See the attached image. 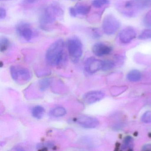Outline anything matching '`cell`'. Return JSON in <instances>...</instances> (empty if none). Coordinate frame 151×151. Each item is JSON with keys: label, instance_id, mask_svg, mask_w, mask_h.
Here are the masks:
<instances>
[{"label": "cell", "instance_id": "cell-1", "mask_svg": "<svg viewBox=\"0 0 151 151\" xmlns=\"http://www.w3.org/2000/svg\"><path fill=\"white\" fill-rule=\"evenodd\" d=\"M64 42L63 40L59 39L49 46L46 53L47 62L53 66L60 65L64 58Z\"/></svg>", "mask_w": 151, "mask_h": 151}, {"label": "cell", "instance_id": "cell-2", "mask_svg": "<svg viewBox=\"0 0 151 151\" xmlns=\"http://www.w3.org/2000/svg\"><path fill=\"white\" fill-rule=\"evenodd\" d=\"M151 7V0H128L124 2L121 12L127 17H133L139 11Z\"/></svg>", "mask_w": 151, "mask_h": 151}, {"label": "cell", "instance_id": "cell-3", "mask_svg": "<svg viewBox=\"0 0 151 151\" xmlns=\"http://www.w3.org/2000/svg\"><path fill=\"white\" fill-rule=\"evenodd\" d=\"M64 14L63 9L57 3H53L45 9L40 18V22L43 29H47L52 24L57 18L62 17Z\"/></svg>", "mask_w": 151, "mask_h": 151}, {"label": "cell", "instance_id": "cell-4", "mask_svg": "<svg viewBox=\"0 0 151 151\" xmlns=\"http://www.w3.org/2000/svg\"><path fill=\"white\" fill-rule=\"evenodd\" d=\"M68 52L70 58L74 62L79 60L83 52V44L81 40L76 37L69 39L67 41Z\"/></svg>", "mask_w": 151, "mask_h": 151}, {"label": "cell", "instance_id": "cell-5", "mask_svg": "<svg viewBox=\"0 0 151 151\" xmlns=\"http://www.w3.org/2000/svg\"><path fill=\"white\" fill-rule=\"evenodd\" d=\"M120 26V22L113 15H107L103 19L102 24V30L108 36H112L115 34Z\"/></svg>", "mask_w": 151, "mask_h": 151}, {"label": "cell", "instance_id": "cell-6", "mask_svg": "<svg viewBox=\"0 0 151 151\" xmlns=\"http://www.w3.org/2000/svg\"><path fill=\"white\" fill-rule=\"evenodd\" d=\"M13 79L18 83H25L30 80L31 73L28 69L19 66H13L10 68Z\"/></svg>", "mask_w": 151, "mask_h": 151}, {"label": "cell", "instance_id": "cell-7", "mask_svg": "<svg viewBox=\"0 0 151 151\" xmlns=\"http://www.w3.org/2000/svg\"><path fill=\"white\" fill-rule=\"evenodd\" d=\"M16 29L17 34L28 42L31 40L34 36V32L31 25L28 23H19L17 25Z\"/></svg>", "mask_w": 151, "mask_h": 151}, {"label": "cell", "instance_id": "cell-8", "mask_svg": "<svg viewBox=\"0 0 151 151\" xmlns=\"http://www.w3.org/2000/svg\"><path fill=\"white\" fill-rule=\"evenodd\" d=\"M75 120L80 126L86 129L96 128L99 124V120L96 117L84 115L78 116Z\"/></svg>", "mask_w": 151, "mask_h": 151}, {"label": "cell", "instance_id": "cell-9", "mask_svg": "<svg viewBox=\"0 0 151 151\" xmlns=\"http://www.w3.org/2000/svg\"><path fill=\"white\" fill-rule=\"evenodd\" d=\"M103 61L98 60L94 57H90L86 61L85 70L88 74H93L100 70L102 69Z\"/></svg>", "mask_w": 151, "mask_h": 151}, {"label": "cell", "instance_id": "cell-10", "mask_svg": "<svg viewBox=\"0 0 151 151\" xmlns=\"http://www.w3.org/2000/svg\"><path fill=\"white\" fill-rule=\"evenodd\" d=\"M136 30L131 27L124 28L120 31L119 34V40L123 44L130 43L137 37Z\"/></svg>", "mask_w": 151, "mask_h": 151}, {"label": "cell", "instance_id": "cell-11", "mask_svg": "<svg viewBox=\"0 0 151 151\" xmlns=\"http://www.w3.org/2000/svg\"><path fill=\"white\" fill-rule=\"evenodd\" d=\"M113 48L109 45L103 43H97L93 46L92 48L93 53L98 57L109 55L112 52Z\"/></svg>", "mask_w": 151, "mask_h": 151}, {"label": "cell", "instance_id": "cell-12", "mask_svg": "<svg viewBox=\"0 0 151 151\" xmlns=\"http://www.w3.org/2000/svg\"><path fill=\"white\" fill-rule=\"evenodd\" d=\"M104 96L105 93L101 91H91L84 95L83 100L86 104L91 105L101 100Z\"/></svg>", "mask_w": 151, "mask_h": 151}, {"label": "cell", "instance_id": "cell-13", "mask_svg": "<svg viewBox=\"0 0 151 151\" xmlns=\"http://www.w3.org/2000/svg\"><path fill=\"white\" fill-rule=\"evenodd\" d=\"M78 14L85 16L88 14L91 10V7L85 4H78L75 7Z\"/></svg>", "mask_w": 151, "mask_h": 151}, {"label": "cell", "instance_id": "cell-14", "mask_svg": "<svg viewBox=\"0 0 151 151\" xmlns=\"http://www.w3.org/2000/svg\"><path fill=\"white\" fill-rule=\"evenodd\" d=\"M32 113L34 118L37 119H41L45 114V109L41 106H36L32 109Z\"/></svg>", "mask_w": 151, "mask_h": 151}, {"label": "cell", "instance_id": "cell-15", "mask_svg": "<svg viewBox=\"0 0 151 151\" xmlns=\"http://www.w3.org/2000/svg\"><path fill=\"white\" fill-rule=\"evenodd\" d=\"M133 144L134 143L132 138L130 136H127L124 139L121 148L122 150L130 151L132 150Z\"/></svg>", "mask_w": 151, "mask_h": 151}, {"label": "cell", "instance_id": "cell-16", "mask_svg": "<svg viewBox=\"0 0 151 151\" xmlns=\"http://www.w3.org/2000/svg\"><path fill=\"white\" fill-rule=\"evenodd\" d=\"M141 74L139 70H134L128 73L127 78L131 82H137L141 79Z\"/></svg>", "mask_w": 151, "mask_h": 151}, {"label": "cell", "instance_id": "cell-17", "mask_svg": "<svg viewBox=\"0 0 151 151\" xmlns=\"http://www.w3.org/2000/svg\"><path fill=\"white\" fill-rule=\"evenodd\" d=\"M66 114V110L62 107H57L55 108L50 111V114L54 117H61Z\"/></svg>", "mask_w": 151, "mask_h": 151}, {"label": "cell", "instance_id": "cell-18", "mask_svg": "<svg viewBox=\"0 0 151 151\" xmlns=\"http://www.w3.org/2000/svg\"><path fill=\"white\" fill-rule=\"evenodd\" d=\"M109 4V0H93L92 1L93 6L97 9L107 7Z\"/></svg>", "mask_w": 151, "mask_h": 151}, {"label": "cell", "instance_id": "cell-19", "mask_svg": "<svg viewBox=\"0 0 151 151\" xmlns=\"http://www.w3.org/2000/svg\"><path fill=\"white\" fill-rule=\"evenodd\" d=\"M10 45V41L7 38L3 37L0 41V50L1 52H3L8 49Z\"/></svg>", "mask_w": 151, "mask_h": 151}, {"label": "cell", "instance_id": "cell-20", "mask_svg": "<svg viewBox=\"0 0 151 151\" xmlns=\"http://www.w3.org/2000/svg\"><path fill=\"white\" fill-rule=\"evenodd\" d=\"M138 39L140 40H151V29L143 30L139 35Z\"/></svg>", "mask_w": 151, "mask_h": 151}, {"label": "cell", "instance_id": "cell-21", "mask_svg": "<svg viewBox=\"0 0 151 151\" xmlns=\"http://www.w3.org/2000/svg\"><path fill=\"white\" fill-rule=\"evenodd\" d=\"M143 24L147 28L151 29V10L147 12L143 17Z\"/></svg>", "mask_w": 151, "mask_h": 151}, {"label": "cell", "instance_id": "cell-22", "mask_svg": "<svg viewBox=\"0 0 151 151\" xmlns=\"http://www.w3.org/2000/svg\"><path fill=\"white\" fill-rule=\"evenodd\" d=\"M114 63L112 61H103V65H102V69L101 70L104 71L110 70L114 68Z\"/></svg>", "mask_w": 151, "mask_h": 151}, {"label": "cell", "instance_id": "cell-23", "mask_svg": "<svg viewBox=\"0 0 151 151\" xmlns=\"http://www.w3.org/2000/svg\"><path fill=\"white\" fill-rule=\"evenodd\" d=\"M50 80L48 79H45L41 80L39 83V87L42 91L46 90L50 85Z\"/></svg>", "mask_w": 151, "mask_h": 151}, {"label": "cell", "instance_id": "cell-24", "mask_svg": "<svg viewBox=\"0 0 151 151\" xmlns=\"http://www.w3.org/2000/svg\"><path fill=\"white\" fill-rule=\"evenodd\" d=\"M141 120L145 123H151V111H148L144 113L141 116Z\"/></svg>", "mask_w": 151, "mask_h": 151}, {"label": "cell", "instance_id": "cell-25", "mask_svg": "<svg viewBox=\"0 0 151 151\" xmlns=\"http://www.w3.org/2000/svg\"><path fill=\"white\" fill-rule=\"evenodd\" d=\"M92 37L94 39H99L102 36L100 31L97 28H93L91 30Z\"/></svg>", "mask_w": 151, "mask_h": 151}, {"label": "cell", "instance_id": "cell-26", "mask_svg": "<svg viewBox=\"0 0 151 151\" xmlns=\"http://www.w3.org/2000/svg\"><path fill=\"white\" fill-rule=\"evenodd\" d=\"M6 17V10L4 8L1 7L0 9V19L4 20Z\"/></svg>", "mask_w": 151, "mask_h": 151}, {"label": "cell", "instance_id": "cell-27", "mask_svg": "<svg viewBox=\"0 0 151 151\" xmlns=\"http://www.w3.org/2000/svg\"><path fill=\"white\" fill-rule=\"evenodd\" d=\"M69 14L72 17H76L78 14L75 7H70L69 8Z\"/></svg>", "mask_w": 151, "mask_h": 151}, {"label": "cell", "instance_id": "cell-28", "mask_svg": "<svg viewBox=\"0 0 151 151\" xmlns=\"http://www.w3.org/2000/svg\"><path fill=\"white\" fill-rule=\"evenodd\" d=\"M143 151H151V144L145 145L142 147Z\"/></svg>", "mask_w": 151, "mask_h": 151}, {"label": "cell", "instance_id": "cell-29", "mask_svg": "<svg viewBox=\"0 0 151 151\" xmlns=\"http://www.w3.org/2000/svg\"><path fill=\"white\" fill-rule=\"evenodd\" d=\"M37 1V0H26V1H27L28 3H29V4L34 3V2H36Z\"/></svg>", "mask_w": 151, "mask_h": 151}, {"label": "cell", "instance_id": "cell-30", "mask_svg": "<svg viewBox=\"0 0 151 151\" xmlns=\"http://www.w3.org/2000/svg\"><path fill=\"white\" fill-rule=\"evenodd\" d=\"M1 1H5V0H1Z\"/></svg>", "mask_w": 151, "mask_h": 151}]
</instances>
